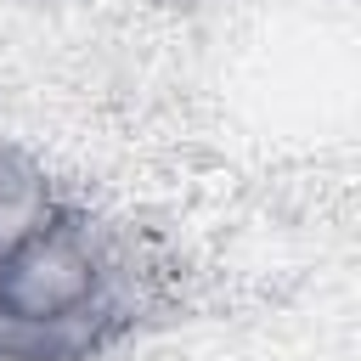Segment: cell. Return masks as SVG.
<instances>
[{"instance_id": "1", "label": "cell", "mask_w": 361, "mask_h": 361, "mask_svg": "<svg viewBox=\"0 0 361 361\" xmlns=\"http://www.w3.org/2000/svg\"><path fill=\"white\" fill-rule=\"evenodd\" d=\"M96 265L73 231H34L0 254V355L6 361H68L90 333Z\"/></svg>"}]
</instances>
